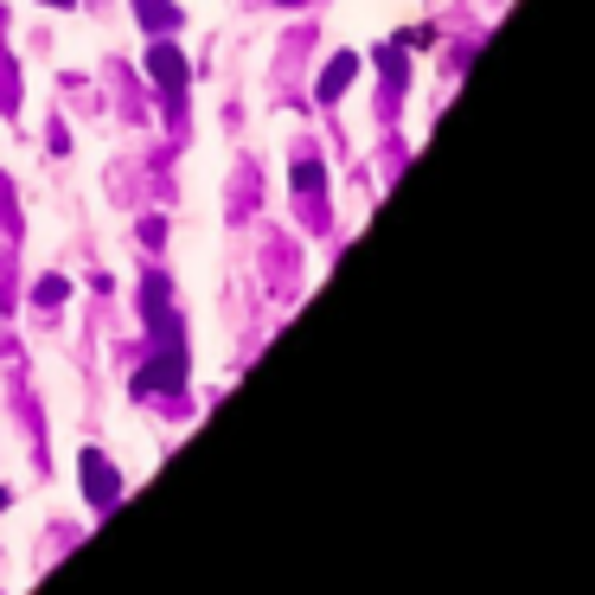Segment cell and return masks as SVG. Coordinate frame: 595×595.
Here are the masks:
<instances>
[{"label": "cell", "instance_id": "obj_1", "mask_svg": "<svg viewBox=\"0 0 595 595\" xmlns=\"http://www.w3.org/2000/svg\"><path fill=\"white\" fill-rule=\"evenodd\" d=\"M83 493H90V506H109V500H122V474L103 455H83Z\"/></svg>", "mask_w": 595, "mask_h": 595}, {"label": "cell", "instance_id": "obj_2", "mask_svg": "<svg viewBox=\"0 0 595 595\" xmlns=\"http://www.w3.org/2000/svg\"><path fill=\"white\" fill-rule=\"evenodd\" d=\"M147 70H154V83H167V90H180V83H186V59H180V52H173L167 39H160V46L147 52Z\"/></svg>", "mask_w": 595, "mask_h": 595}, {"label": "cell", "instance_id": "obj_3", "mask_svg": "<svg viewBox=\"0 0 595 595\" xmlns=\"http://www.w3.org/2000/svg\"><path fill=\"white\" fill-rule=\"evenodd\" d=\"M134 20H141L147 33H173V26H180V7H173V0H134Z\"/></svg>", "mask_w": 595, "mask_h": 595}, {"label": "cell", "instance_id": "obj_4", "mask_svg": "<svg viewBox=\"0 0 595 595\" xmlns=\"http://www.w3.org/2000/svg\"><path fill=\"white\" fill-rule=\"evenodd\" d=\"M352 77H359V59H352V52H339V59H333V65L321 70V103H333V96H339V90H346Z\"/></svg>", "mask_w": 595, "mask_h": 595}, {"label": "cell", "instance_id": "obj_5", "mask_svg": "<svg viewBox=\"0 0 595 595\" xmlns=\"http://www.w3.org/2000/svg\"><path fill=\"white\" fill-rule=\"evenodd\" d=\"M65 295H70V282H65V275H46V282L33 288V301H39V308H59Z\"/></svg>", "mask_w": 595, "mask_h": 595}, {"label": "cell", "instance_id": "obj_6", "mask_svg": "<svg viewBox=\"0 0 595 595\" xmlns=\"http://www.w3.org/2000/svg\"><path fill=\"white\" fill-rule=\"evenodd\" d=\"M295 186L314 193V186H321V160H301V167H295Z\"/></svg>", "mask_w": 595, "mask_h": 595}, {"label": "cell", "instance_id": "obj_7", "mask_svg": "<svg viewBox=\"0 0 595 595\" xmlns=\"http://www.w3.org/2000/svg\"><path fill=\"white\" fill-rule=\"evenodd\" d=\"M46 7H70V0H46Z\"/></svg>", "mask_w": 595, "mask_h": 595}, {"label": "cell", "instance_id": "obj_8", "mask_svg": "<svg viewBox=\"0 0 595 595\" xmlns=\"http://www.w3.org/2000/svg\"><path fill=\"white\" fill-rule=\"evenodd\" d=\"M282 7H301V0H282Z\"/></svg>", "mask_w": 595, "mask_h": 595}, {"label": "cell", "instance_id": "obj_9", "mask_svg": "<svg viewBox=\"0 0 595 595\" xmlns=\"http://www.w3.org/2000/svg\"><path fill=\"white\" fill-rule=\"evenodd\" d=\"M0 513H7V493H0Z\"/></svg>", "mask_w": 595, "mask_h": 595}]
</instances>
